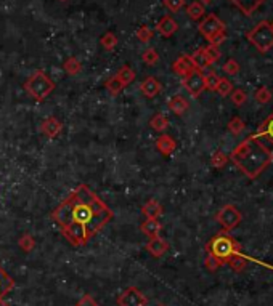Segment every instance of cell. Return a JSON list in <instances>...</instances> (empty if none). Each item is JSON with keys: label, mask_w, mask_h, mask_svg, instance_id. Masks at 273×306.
Segmentation results:
<instances>
[{"label": "cell", "mask_w": 273, "mask_h": 306, "mask_svg": "<svg viewBox=\"0 0 273 306\" xmlns=\"http://www.w3.org/2000/svg\"><path fill=\"white\" fill-rule=\"evenodd\" d=\"M158 306H164V304H158Z\"/></svg>", "instance_id": "c3c4849f"}, {"label": "cell", "mask_w": 273, "mask_h": 306, "mask_svg": "<svg viewBox=\"0 0 273 306\" xmlns=\"http://www.w3.org/2000/svg\"><path fill=\"white\" fill-rule=\"evenodd\" d=\"M101 45L106 48V50H110V52H113L114 48H116V45H117V37L113 34V32H106V34H103L101 35Z\"/></svg>", "instance_id": "1f68e13d"}, {"label": "cell", "mask_w": 273, "mask_h": 306, "mask_svg": "<svg viewBox=\"0 0 273 306\" xmlns=\"http://www.w3.org/2000/svg\"><path fill=\"white\" fill-rule=\"evenodd\" d=\"M141 59L145 61V64L154 66L159 61V55H158L156 50H154V48H146V50L143 52V55H141Z\"/></svg>", "instance_id": "836d02e7"}, {"label": "cell", "mask_w": 273, "mask_h": 306, "mask_svg": "<svg viewBox=\"0 0 273 306\" xmlns=\"http://www.w3.org/2000/svg\"><path fill=\"white\" fill-rule=\"evenodd\" d=\"M264 2L265 0H232V4L246 16H251Z\"/></svg>", "instance_id": "5bb4252c"}, {"label": "cell", "mask_w": 273, "mask_h": 306, "mask_svg": "<svg viewBox=\"0 0 273 306\" xmlns=\"http://www.w3.org/2000/svg\"><path fill=\"white\" fill-rule=\"evenodd\" d=\"M230 161L249 180H256L273 162V152L262 143V140L251 135L233 149Z\"/></svg>", "instance_id": "7a4b0ae2"}, {"label": "cell", "mask_w": 273, "mask_h": 306, "mask_svg": "<svg viewBox=\"0 0 273 306\" xmlns=\"http://www.w3.org/2000/svg\"><path fill=\"white\" fill-rule=\"evenodd\" d=\"M247 40L251 42L260 53L270 52L273 48V28L270 21H260L253 31H249Z\"/></svg>", "instance_id": "5b68a950"}, {"label": "cell", "mask_w": 273, "mask_h": 306, "mask_svg": "<svg viewBox=\"0 0 273 306\" xmlns=\"http://www.w3.org/2000/svg\"><path fill=\"white\" fill-rule=\"evenodd\" d=\"M216 218H217V222L220 223V226L225 231H232V229H235L236 226L241 223L243 215H241V212L236 209L233 204H227V205H223L222 209L217 212Z\"/></svg>", "instance_id": "8992f818"}, {"label": "cell", "mask_w": 273, "mask_h": 306, "mask_svg": "<svg viewBox=\"0 0 273 306\" xmlns=\"http://www.w3.org/2000/svg\"><path fill=\"white\" fill-rule=\"evenodd\" d=\"M172 69H174L175 74H179V76L185 77V76H188L192 71H195L196 68H195V63H193L192 56H190V55H182V56H179V58H177V59L174 61Z\"/></svg>", "instance_id": "30bf717a"}, {"label": "cell", "mask_w": 273, "mask_h": 306, "mask_svg": "<svg viewBox=\"0 0 273 306\" xmlns=\"http://www.w3.org/2000/svg\"><path fill=\"white\" fill-rule=\"evenodd\" d=\"M223 72L225 74H228V76H236L240 72V63L236 61L235 58H230L227 59V63L223 64Z\"/></svg>", "instance_id": "d590c367"}, {"label": "cell", "mask_w": 273, "mask_h": 306, "mask_svg": "<svg viewBox=\"0 0 273 306\" xmlns=\"http://www.w3.org/2000/svg\"><path fill=\"white\" fill-rule=\"evenodd\" d=\"M227 265L233 269V271L241 273V271H244L246 266H247V260H246V256L241 255V252H240V253H235L233 256H230V260L227 261Z\"/></svg>", "instance_id": "603a6c76"}, {"label": "cell", "mask_w": 273, "mask_h": 306, "mask_svg": "<svg viewBox=\"0 0 273 306\" xmlns=\"http://www.w3.org/2000/svg\"><path fill=\"white\" fill-rule=\"evenodd\" d=\"M124 87H125V85L121 82V79L117 77V76H113L108 82H106V89L110 90L111 95H117V93H119Z\"/></svg>", "instance_id": "4dcf8cb0"}, {"label": "cell", "mask_w": 273, "mask_h": 306, "mask_svg": "<svg viewBox=\"0 0 273 306\" xmlns=\"http://www.w3.org/2000/svg\"><path fill=\"white\" fill-rule=\"evenodd\" d=\"M204 266L209 269L211 273H214V271H217V269H219L220 266H223V263H222L219 258H216V256H212V255L207 253L206 260H204Z\"/></svg>", "instance_id": "ab89813d"}, {"label": "cell", "mask_w": 273, "mask_h": 306, "mask_svg": "<svg viewBox=\"0 0 273 306\" xmlns=\"http://www.w3.org/2000/svg\"><path fill=\"white\" fill-rule=\"evenodd\" d=\"M204 52H206L207 58L211 59V63H216V61L220 59V50H219V47H216V45L209 43L207 47H204Z\"/></svg>", "instance_id": "60d3db41"}, {"label": "cell", "mask_w": 273, "mask_h": 306, "mask_svg": "<svg viewBox=\"0 0 273 306\" xmlns=\"http://www.w3.org/2000/svg\"><path fill=\"white\" fill-rule=\"evenodd\" d=\"M116 76L121 79V82H122L124 85H129L130 82H132V80L135 79V71H134L132 68H130V66H122Z\"/></svg>", "instance_id": "83f0119b"}, {"label": "cell", "mask_w": 273, "mask_h": 306, "mask_svg": "<svg viewBox=\"0 0 273 306\" xmlns=\"http://www.w3.org/2000/svg\"><path fill=\"white\" fill-rule=\"evenodd\" d=\"M141 212H143V215L146 218H159L161 213H162V205L156 201V199H150L145 205H143V209H141Z\"/></svg>", "instance_id": "ffe728a7"}, {"label": "cell", "mask_w": 273, "mask_h": 306, "mask_svg": "<svg viewBox=\"0 0 273 306\" xmlns=\"http://www.w3.org/2000/svg\"><path fill=\"white\" fill-rule=\"evenodd\" d=\"M164 5L167 7L171 11H179L183 8L185 0H164Z\"/></svg>", "instance_id": "b9f144b4"}, {"label": "cell", "mask_w": 273, "mask_h": 306, "mask_svg": "<svg viewBox=\"0 0 273 306\" xmlns=\"http://www.w3.org/2000/svg\"><path fill=\"white\" fill-rule=\"evenodd\" d=\"M52 218L73 246H86L111 222L113 212L89 186L82 185L56 207Z\"/></svg>", "instance_id": "6da1fadb"}, {"label": "cell", "mask_w": 273, "mask_h": 306, "mask_svg": "<svg viewBox=\"0 0 273 306\" xmlns=\"http://www.w3.org/2000/svg\"><path fill=\"white\" fill-rule=\"evenodd\" d=\"M156 148L162 156H171L177 149V143L172 137H169V135H161V137L156 140Z\"/></svg>", "instance_id": "e0dca14e"}, {"label": "cell", "mask_w": 273, "mask_h": 306, "mask_svg": "<svg viewBox=\"0 0 273 306\" xmlns=\"http://www.w3.org/2000/svg\"><path fill=\"white\" fill-rule=\"evenodd\" d=\"M230 96H232V103L235 104V106H243L246 101H247V95H246V92L244 90H241V89H238V90H235L233 89V92L230 93Z\"/></svg>", "instance_id": "74e56055"}, {"label": "cell", "mask_w": 273, "mask_h": 306, "mask_svg": "<svg viewBox=\"0 0 273 306\" xmlns=\"http://www.w3.org/2000/svg\"><path fill=\"white\" fill-rule=\"evenodd\" d=\"M161 229H162V226L156 218H146L145 222L141 223V231H143V234H146L150 239L159 236Z\"/></svg>", "instance_id": "d6986e66"}, {"label": "cell", "mask_w": 273, "mask_h": 306, "mask_svg": "<svg viewBox=\"0 0 273 306\" xmlns=\"http://www.w3.org/2000/svg\"><path fill=\"white\" fill-rule=\"evenodd\" d=\"M153 37V31L148 28V26H140L137 29V39L140 42H143V43H148Z\"/></svg>", "instance_id": "f35d334b"}, {"label": "cell", "mask_w": 273, "mask_h": 306, "mask_svg": "<svg viewBox=\"0 0 273 306\" xmlns=\"http://www.w3.org/2000/svg\"><path fill=\"white\" fill-rule=\"evenodd\" d=\"M60 2H68V0H60Z\"/></svg>", "instance_id": "bcb514c9"}, {"label": "cell", "mask_w": 273, "mask_h": 306, "mask_svg": "<svg viewBox=\"0 0 273 306\" xmlns=\"http://www.w3.org/2000/svg\"><path fill=\"white\" fill-rule=\"evenodd\" d=\"M256 137L260 140H268L273 144V113L262 122V124H260Z\"/></svg>", "instance_id": "ac0fdd59"}, {"label": "cell", "mask_w": 273, "mask_h": 306, "mask_svg": "<svg viewBox=\"0 0 273 306\" xmlns=\"http://www.w3.org/2000/svg\"><path fill=\"white\" fill-rule=\"evenodd\" d=\"M186 13H188L190 18L195 19V21L201 19V18L204 16V13H206L204 4H201V2H193V4H190L188 8H186Z\"/></svg>", "instance_id": "d4e9b609"}, {"label": "cell", "mask_w": 273, "mask_h": 306, "mask_svg": "<svg viewBox=\"0 0 273 306\" xmlns=\"http://www.w3.org/2000/svg\"><path fill=\"white\" fill-rule=\"evenodd\" d=\"M192 59H193V63H195V68L199 69V71H204V69H207L212 64L211 59L207 58V55L204 52V47L203 48H198V50L192 55Z\"/></svg>", "instance_id": "44dd1931"}, {"label": "cell", "mask_w": 273, "mask_h": 306, "mask_svg": "<svg viewBox=\"0 0 273 306\" xmlns=\"http://www.w3.org/2000/svg\"><path fill=\"white\" fill-rule=\"evenodd\" d=\"M183 87L186 89V92L192 95L193 98H198L201 93L206 90V83H204V74L203 71L195 69L190 72L188 76L183 77Z\"/></svg>", "instance_id": "ba28073f"}, {"label": "cell", "mask_w": 273, "mask_h": 306, "mask_svg": "<svg viewBox=\"0 0 273 306\" xmlns=\"http://www.w3.org/2000/svg\"><path fill=\"white\" fill-rule=\"evenodd\" d=\"M216 92L220 95V96H228L232 92H233V85L228 79H225V77H220L219 80V85H217V89Z\"/></svg>", "instance_id": "d6a6232c"}, {"label": "cell", "mask_w": 273, "mask_h": 306, "mask_svg": "<svg viewBox=\"0 0 273 306\" xmlns=\"http://www.w3.org/2000/svg\"><path fill=\"white\" fill-rule=\"evenodd\" d=\"M270 24H271V28H273V21H271V23H270Z\"/></svg>", "instance_id": "7dc6e473"}, {"label": "cell", "mask_w": 273, "mask_h": 306, "mask_svg": "<svg viewBox=\"0 0 273 306\" xmlns=\"http://www.w3.org/2000/svg\"><path fill=\"white\" fill-rule=\"evenodd\" d=\"M156 29L162 37H171V35H174L177 32V29H179V24H177V21L172 16L165 15L159 19Z\"/></svg>", "instance_id": "7c38bea8"}, {"label": "cell", "mask_w": 273, "mask_h": 306, "mask_svg": "<svg viewBox=\"0 0 273 306\" xmlns=\"http://www.w3.org/2000/svg\"><path fill=\"white\" fill-rule=\"evenodd\" d=\"M188 107H190V103L182 95H174L169 100V109L177 116H183L188 111Z\"/></svg>", "instance_id": "2e32d148"}, {"label": "cell", "mask_w": 273, "mask_h": 306, "mask_svg": "<svg viewBox=\"0 0 273 306\" xmlns=\"http://www.w3.org/2000/svg\"><path fill=\"white\" fill-rule=\"evenodd\" d=\"M219 80H220V77H219L214 71H211V72H207V74H204V83H206V89H207V90L216 92L217 85H219Z\"/></svg>", "instance_id": "8d00e7d4"}, {"label": "cell", "mask_w": 273, "mask_h": 306, "mask_svg": "<svg viewBox=\"0 0 273 306\" xmlns=\"http://www.w3.org/2000/svg\"><path fill=\"white\" fill-rule=\"evenodd\" d=\"M18 244H19V247H21L23 250H25L26 253H28V252H32L34 247H35V241H34V237H32L31 234H23V236L19 237Z\"/></svg>", "instance_id": "e575fe53"}, {"label": "cell", "mask_w": 273, "mask_h": 306, "mask_svg": "<svg viewBox=\"0 0 273 306\" xmlns=\"http://www.w3.org/2000/svg\"><path fill=\"white\" fill-rule=\"evenodd\" d=\"M146 303L148 298L137 287L125 289L119 295V298H117V304L119 306H146Z\"/></svg>", "instance_id": "9c48e42d"}, {"label": "cell", "mask_w": 273, "mask_h": 306, "mask_svg": "<svg viewBox=\"0 0 273 306\" xmlns=\"http://www.w3.org/2000/svg\"><path fill=\"white\" fill-rule=\"evenodd\" d=\"M140 90L146 98H154V96H158L159 92L162 90V85L156 77H146L143 82L140 83Z\"/></svg>", "instance_id": "4fadbf2b"}, {"label": "cell", "mask_w": 273, "mask_h": 306, "mask_svg": "<svg viewBox=\"0 0 273 306\" xmlns=\"http://www.w3.org/2000/svg\"><path fill=\"white\" fill-rule=\"evenodd\" d=\"M25 90L34 98L35 101H42L55 90V83L44 71H35L34 74L26 80Z\"/></svg>", "instance_id": "277c9868"}, {"label": "cell", "mask_w": 273, "mask_h": 306, "mask_svg": "<svg viewBox=\"0 0 273 306\" xmlns=\"http://www.w3.org/2000/svg\"><path fill=\"white\" fill-rule=\"evenodd\" d=\"M254 98L256 101L260 103V104H267L271 101V92L267 89V87H259L254 93Z\"/></svg>", "instance_id": "f546056e"}, {"label": "cell", "mask_w": 273, "mask_h": 306, "mask_svg": "<svg viewBox=\"0 0 273 306\" xmlns=\"http://www.w3.org/2000/svg\"><path fill=\"white\" fill-rule=\"evenodd\" d=\"M63 68H65V71L68 72V74H71V76H76V74H79L80 69H82V66H80V61H79L77 58H74V56L68 58V59L65 61Z\"/></svg>", "instance_id": "484cf974"}, {"label": "cell", "mask_w": 273, "mask_h": 306, "mask_svg": "<svg viewBox=\"0 0 273 306\" xmlns=\"http://www.w3.org/2000/svg\"><path fill=\"white\" fill-rule=\"evenodd\" d=\"M206 252L212 256H216V258H219L223 265H227L230 256L241 252V246L238 244V241L228 234V231L223 229L207 242Z\"/></svg>", "instance_id": "3957f363"}, {"label": "cell", "mask_w": 273, "mask_h": 306, "mask_svg": "<svg viewBox=\"0 0 273 306\" xmlns=\"http://www.w3.org/2000/svg\"><path fill=\"white\" fill-rule=\"evenodd\" d=\"M40 128H42L44 135H47L49 138H55V137H58V135L61 133L63 125H61V122L58 120L56 117H49V119H45L42 122V127Z\"/></svg>", "instance_id": "9a60e30c"}, {"label": "cell", "mask_w": 273, "mask_h": 306, "mask_svg": "<svg viewBox=\"0 0 273 306\" xmlns=\"http://www.w3.org/2000/svg\"><path fill=\"white\" fill-rule=\"evenodd\" d=\"M0 306H10V304H8V303H5V301H4V298H0Z\"/></svg>", "instance_id": "ee69618b"}, {"label": "cell", "mask_w": 273, "mask_h": 306, "mask_svg": "<svg viewBox=\"0 0 273 306\" xmlns=\"http://www.w3.org/2000/svg\"><path fill=\"white\" fill-rule=\"evenodd\" d=\"M212 0H201V4H211Z\"/></svg>", "instance_id": "f6af8a7d"}, {"label": "cell", "mask_w": 273, "mask_h": 306, "mask_svg": "<svg viewBox=\"0 0 273 306\" xmlns=\"http://www.w3.org/2000/svg\"><path fill=\"white\" fill-rule=\"evenodd\" d=\"M146 250L150 252L151 256H154V258H159V256H162L165 252L169 250V244L165 239L156 236V237H151L146 244Z\"/></svg>", "instance_id": "8fae6325"}, {"label": "cell", "mask_w": 273, "mask_h": 306, "mask_svg": "<svg viewBox=\"0 0 273 306\" xmlns=\"http://www.w3.org/2000/svg\"><path fill=\"white\" fill-rule=\"evenodd\" d=\"M150 127H151L154 132L162 133L165 128L169 127V120H167V117H165L164 114H154V116L151 117V120H150Z\"/></svg>", "instance_id": "cb8c5ba5"}, {"label": "cell", "mask_w": 273, "mask_h": 306, "mask_svg": "<svg viewBox=\"0 0 273 306\" xmlns=\"http://www.w3.org/2000/svg\"><path fill=\"white\" fill-rule=\"evenodd\" d=\"M228 161H230V157L222 151H216L211 157V164H212L214 168H223L228 164Z\"/></svg>", "instance_id": "4316f807"}, {"label": "cell", "mask_w": 273, "mask_h": 306, "mask_svg": "<svg viewBox=\"0 0 273 306\" xmlns=\"http://www.w3.org/2000/svg\"><path fill=\"white\" fill-rule=\"evenodd\" d=\"M244 128H246V124H244V120H243L241 117L235 116V117L230 119V122H228V130H230L233 135H240Z\"/></svg>", "instance_id": "f1b7e54d"}, {"label": "cell", "mask_w": 273, "mask_h": 306, "mask_svg": "<svg viewBox=\"0 0 273 306\" xmlns=\"http://www.w3.org/2000/svg\"><path fill=\"white\" fill-rule=\"evenodd\" d=\"M198 29H199L201 34H203V37H204L207 42H211L214 37H216L217 34H220V32H223V31H227V29H225L223 21H222L219 16L214 15V13L204 16L203 21L199 23Z\"/></svg>", "instance_id": "52a82bcc"}, {"label": "cell", "mask_w": 273, "mask_h": 306, "mask_svg": "<svg viewBox=\"0 0 273 306\" xmlns=\"http://www.w3.org/2000/svg\"><path fill=\"white\" fill-rule=\"evenodd\" d=\"M13 287H15V280L5 273V269L2 266H0V298H4Z\"/></svg>", "instance_id": "7402d4cb"}, {"label": "cell", "mask_w": 273, "mask_h": 306, "mask_svg": "<svg viewBox=\"0 0 273 306\" xmlns=\"http://www.w3.org/2000/svg\"><path fill=\"white\" fill-rule=\"evenodd\" d=\"M76 306H98V303H97V300H95V298L90 295V293H86V295L77 301Z\"/></svg>", "instance_id": "7bdbcfd3"}]
</instances>
